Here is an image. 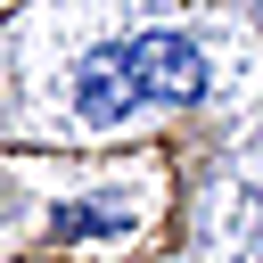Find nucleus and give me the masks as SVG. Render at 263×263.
<instances>
[{
	"label": "nucleus",
	"mask_w": 263,
	"mask_h": 263,
	"mask_svg": "<svg viewBox=\"0 0 263 263\" xmlns=\"http://www.w3.org/2000/svg\"><path fill=\"white\" fill-rule=\"evenodd\" d=\"M205 90V58L197 41L181 33H132V41H107L74 66V90H66V115L74 123H123L140 107H181Z\"/></svg>",
	"instance_id": "nucleus-1"
}]
</instances>
